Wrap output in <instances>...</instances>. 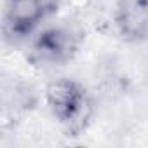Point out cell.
Wrapping results in <instances>:
<instances>
[{
    "mask_svg": "<svg viewBox=\"0 0 148 148\" xmlns=\"http://www.w3.org/2000/svg\"><path fill=\"white\" fill-rule=\"evenodd\" d=\"M47 105L52 115L68 127V131L77 132L84 127L89 119L91 105L86 91L70 79H58L47 86L45 91Z\"/></svg>",
    "mask_w": 148,
    "mask_h": 148,
    "instance_id": "1",
    "label": "cell"
},
{
    "mask_svg": "<svg viewBox=\"0 0 148 148\" xmlns=\"http://www.w3.org/2000/svg\"><path fill=\"white\" fill-rule=\"evenodd\" d=\"M58 0H9L5 11V32L9 37L23 38L51 12Z\"/></svg>",
    "mask_w": 148,
    "mask_h": 148,
    "instance_id": "2",
    "label": "cell"
},
{
    "mask_svg": "<svg viewBox=\"0 0 148 148\" xmlns=\"http://www.w3.org/2000/svg\"><path fill=\"white\" fill-rule=\"evenodd\" d=\"M77 35L66 28L42 32L33 44V58L42 64H59L68 61L77 51Z\"/></svg>",
    "mask_w": 148,
    "mask_h": 148,
    "instance_id": "3",
    "label": "cell"
},
{
    "mask_svg": "<svg viewBox=\"0 0 148 148\" xmlns=\"http://www.w3.org/2000/svg\"><path fill=\"white\" fill-rule=\"evenodd\" d=\"M119 33L129 42L148 37V0H120L115 9Z\"/></svg>",
    "mask_w": 148,
    "mask_h": 148,
    "instance_id": "4",
    "label": "cell"
}]
</instances>
